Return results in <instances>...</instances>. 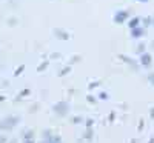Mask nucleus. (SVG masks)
Returning a JSON list of instances; mask_svg holds the SVG:
<instances>
[{
    "label": "nucleus",
    "instance_id": "nucleus-5",
    "mask_svg": "<svg viewBox=\"0 0 154 143\" xmlns=\"http://www.w3.org/2000/svg\"><path fill=\"white\" fill-rule=\"evenodd\" d=\"M137 22H139V19H133L130 25H131V26H136V25H137Z\"/></svg>",
    "mask_w": 154,
    "mask_h": 143
},
{
    "label": "nucleus",
    "instance_id": "nucleus-6",
    "mask_svg": "<svg viewBox=\"0 0 154 143\" xmlns=\"http://www.w3.org/2000/svg\"><path fill=\"white\" fill-rule=\"evenodd\" d=\"M0 143H6V137H3V135H0Z\"/></svg>",
    "mask_w": 154,
    "mask_h": 143
},
{
    "label": "nucleus",
    "instance_id": "nucleus-1",
    "mask_svg": "<svg viewBox=\"0 0 154 143\" xmlns=\"http://www.w3.org/2000/svg\"><path fill=\"white\" fill-rule=\"evenodd\" d=\"M19 123L17 117H6V119L0 120V129H12Z\"/></svg>",
    "mask_w": 154,
    "mask_h": 143
},
{
    "label": "nucleus",
    "instance_id": "nucleus-9",
    "mask_svg": "<svg viewBox=\"0 0 154 143\" xmlns=\"http://www.w3.org/2000/svg\"><path fill=\"white\" fill-rule=\"evenodd\" d=\"M11 143H14V141H11Z\"/></svg>",
    "mask_w": 154,
    "mask_h": 143
},
{
    "label": "nucleus",
    "instance_id": "nucleus-8",
    "mask_svg": "<svg viewBox=\"0 0 154 143\" xmlns=\"http://www.w3.org/2000/svg\"><path fill=\"white\" fill-rule=\"evenodd\" d=\"M149 79H151V82L154 83V74H151V75H149Z\"/></svg>",
    "mask_w": 154,
    "mask_h": 143
},
{
    "label": "nucleus",
    "instance_id": "nucleus-3",
    "mask_svg": "<svg viewBox=\"0 0 154 143\" xmlns=\"http://www.w3.org/2000/svg\"><path fill=\"white\" fill-rule=\"evenodd\" d=\"M142 62H143L145 65H149V62H151V57H149L148 54H145V56L142 57Z\"/></svg>",
    "mask_w": 154,
    "mask_h": 143
},
{
    "label": "nucleus",
    "instance_id": "nucleus-7",
    "mask_svg": "<svg viewBox=\"0 0 154 143\" xmlns=\"http://www.w3.org/2000/svg\"><path fill=\"white\" fill-rule=\"evenodd\" d=\"M23 143H34V141H32V140H31V138H26V140H25V141H23Z\"/></svg>",
    "mask_w": 154,
    "mask_h": 143
},
{
    "label": "nucleus",
    "instance_id": "nucleus-2",
    "mask_svg": "<svg viewBox=\"0 0 154 143\" xmlns=\"http://www.w3.org/2000/svg\"><path fill=\"white\" fill-rule=\"evenodd\" d=\"M126 16H128V12H126V11H120L119 14H116V19H114V20H116V22H123Z\"/></svg>",
    "mask_w": 154,
    "mask_h": 143
},
{
    "label": "nucleus",
    "instance_id": "nucleus-4",
    "mask_svg": "<svg viewBox=\"0 0 154 143\" xmlns=\"http://www.w3.org/2000/svg\"><path fill=\"white\" fill-rule=\"evenodd\" d=\"M142 32H143V31L140 29V28H134V31H133V35H134V37H139V35L142 34Z\"/></svg>",
    "mask_w": 154,
    "mask_h": 143
}]
</instances>
